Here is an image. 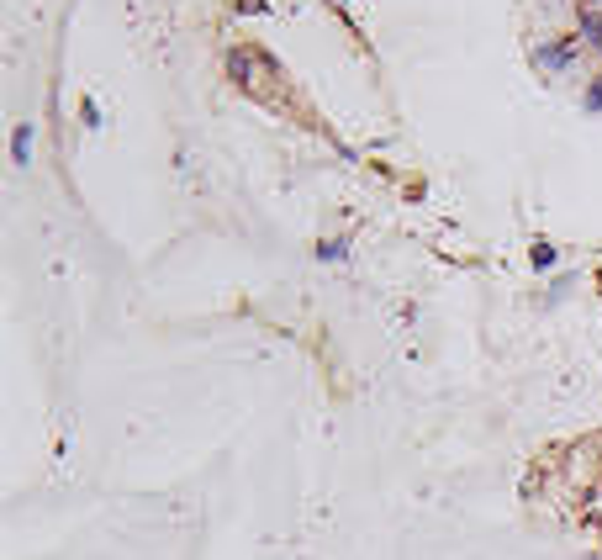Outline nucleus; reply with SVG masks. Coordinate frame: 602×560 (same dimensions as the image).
Wrapping results in <instances>:
<instances>
[{"mask_svg": "<svg viewBox=\"0 0 602 560\" xmlns=\"http://www.w3.org/2000/svg\"><path fill=\"white\" fill-rule=\"evenodd\" d=\"M571 59H576V43H571V37H555L550 48H534V64H539L544 74H566Z\"/></svg>", "mask_w": 602, "mask_h": 560, "instance_id": "obj_1", "label": "nucleus"}, {"mask_svg": "<svg viewBox=\"0 0 602 560\" xmlns=\"http://www.w3.org/2000/svg\"><path fill=\"white\" fill-rule=\"evenodd\" d=\"M32 133H37V127H32V122H22V127H16V138H11V159L22 164V170L32 164Z\"/></svg>", "mask_w": 602, "mask_h": 560, "instance_id": "obj_2", "label": "nucleus"}, {"mask_svg": "<svg viewBox=\"0 0 602 560\" xmlns=\"http://www.w3.org/2000/svg\"><path fill=\"white\" fill-rule=\"evenodd\" d=\"M529 265H534V270H555V265H560V249H555V244H544V238H539V244L529 249Z\"/></svg>", "mask_w": 602, "mask_h": 560, "instance_id": "obj_3", "label": "nucleus"}, {"mask_svg": "<svg viewBox=\"0 0 602 560\" xmlns=\"http://www.w3.org/2000/svg\"><path fill=\"white\" fill-rule=\"evenodd\" d=\"M228 74H233V85H249L254 74H249V48H233L228 53Z\"/></svg>", "mask_w": 602, "mask_h": 560, "instance_id": "obj_4", "label": "nucleus"}, {"mask_svg": "<svg viewBox=\"0 0 602 560\" xmlns=\"http://www.w3.org/2000/svg\"><path fill=\"white\" fill-rule=\"evenodd\" d=\"M344 254H349L344 238H338V244H333V238H328V244H317V259H323V265H333V259H344Z\"/></svg>", "mask_w": 602, "mask_h": 560, "instance_id": "obj_5", "label": "nucleus"}, {"mask_svg": "<svg viewBox=\"0 0 602 560\" xmlns=\"http://www.w3.org/2000/svg\"><path fill=\"white\" fill-rule=\"evenodd\" d=\"M587 111H602V80H592V90H587Z\"/></svg>", "mask_w": 602, "mask_h": 560, "instance_id": "obj_6", "label": "nucleus"}, {"mask_svg": "<svg viewBox=\"0 0 602 560\" xmlns=\"http://www.w3.org/2000/svg\"><path fill=\"white\" fill-rule=\"evenodd\" d=\"M238 6H243V11H265V0H238Z\"/></svg>", "mask_w": 602, "mask_h": 560, "instance_id": "obj_7", "label": "nucleus"}]
</instances>
